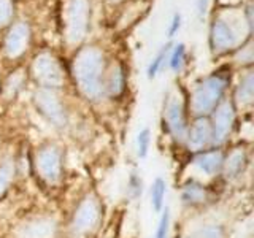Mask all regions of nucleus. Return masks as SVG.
I'll return each instance as SVG.
<instances>
[{"mask_svg": "<svg viewBox=\"0 0 254 238\" xmlns=\"http://www.w3.org/2000/svg\"><path fill=\"white\" fill-rule=\"evenodd\" d=\"M246 167V154L243 149H235L229 154V157L222 162V170H224L226 178L232 179L237 178Z\"/></svg>", "mask_w": 254, "mask_h": 238, "instance_id": "15", "label": "nucleus"}, {"mask_svg": "<svg viewBox=\"0 0 254 238\" xmlns=\"http://www.w3.org/2000/svg\"><path fill=\"white\" fill-rule=\"evenodd\" d=\"M34 76L35 79L46 87H58L62 83V73L54 58L50 54L38 56L34 62Z\"/></svg>", "mask_w": 254, "mask_h": 238, "instance_id": "6", "label": "nucleus"}, {"mask_svg": "<svg viewBox=\"0 0 254 238\" xmlns=\"http://www.w3.org/2000/svg\"><path fill=\"white\" fill-rule=\"evenodd\" d=\"M115 2H116V0H115Z\"/></svg>", "mask_w": 254, "mask_h": 238, "instance_id": "30", "label": "nucleus"}, {"mask_svg": "<svg viewBox=\"0 0 254 238\" xmlns=\"http://www.w3.org/2000/svg\"><path fill=\"white\" fill-rule=\"evenodd\" d=\"M75 78L81 92L87 99L97 100L103 94L102 73H103V56L95 48H87L76 56L73 63Z\"/></svg>", "mask_w": 254, "mask_h": 238, "instance_id": "1", "label": "nucleus"}, {"mask_svg": "<svg viewBox=\"0 0 254 238\" xmlns=\"http://www.w3.org/2000/svg\"><path fill=\"white\" fill-rule=\"evenodd\" d=\"M190 151H200L211 141V124L206 119H197L186 135Z\"/></svg>", "mask_w": 254, "mask_h": 238, "instance_id": "12", "label": "nucleus"}, {"mask_svg": "<svg viewBox=\"0 0 254 238\" xmlns=\"http://www.w3.org/2000/svg\"><path fill=\"white\" fill-rule=\"evenodd\" d=\"M13 175H14L13 161L6 159V161H3L2 164H0V195H3L6 192L8 186L11 184Z\"/></svg>", "mask_w": 254, "mask_h": 238, "instance_id": "19", "label": "nucleus"}, {"mask_svg": "<svg viewBox=\"0 0 254 238\" xmlns=\"http://www.w3.org/2000/svg\"><path fill=\"white\" fill-rule=\"evenodd\" d=\"M185 54H186V48H185V45H183V43H180V45H177V46L173 48V51L170 54V60H169L172 70L178 71L181 68L183 60H185Z\"/></svg>", "mask_w": 254, "mask_h": 238, "instance_id": "20", "label": "nucleus"}, {"mask_svg": "<svg viewBox=\"0 0 254 238\" xmlns=\"http://www.w3.org/2000/svg\"><path fill=\"white\" fill-rule=\"evenodd\" d=\"M205 8H206V0H198V16H202L205 14Z\"/></svg>", "mask_w": 254, "mask_h": 238, "instance_id": "29", "label": "nucleus"}, {"mask_svg": "<svg viewBox=\"0 0 254 238\" xmlns=\"http://www.w3.org/2000/svg\"><path fill=\"white\" fill-rule=\"evenodd\" d=\"M29 40V29L26 24H16V26L10 30V34L6 35L5 40V51L10 58H16L19 56L24 50H26Z\"/></svg>", "mask_w": 254, "mask_h": 238, "instance_id": "13", "label": "nucleus"}, {"mask_svg": "<svg viewBox=\"0 0 254 238\" xmlns=\"http://www.w3.org/2000/svg\"><path fill=\"white\" fill-rule=\"evenodd\" d=\"M224 87L226 81L219 76L208 78L202 84H198L192 94V102H190V108H192L194 113L198 116L211 113L219 99L222 97Z\"/></svg>", "mask_w": 254, "mask_h": 238, "instance_id": "2", "label": "nucleus"}, {"mask_svg": "<svg viewBox=\"0 0 254 238\" xmlns=\"http://www.w3.org/2000/svg\"><path fill=\"white\" fill-rule=\"evenodd\" d=\"M100 218V206L94 197H86L76 208L73 216V230L76 234H86L97 226Z\"/></svg>", "mask_w": 254, "mask_h": 238, "instance_id": "5", "label": "nucleus"}, {"mask_svg": "<svg viewBox=\"0 0 254 238\" xmlns=\"http://www.w3.org/2000/svg\"><path fill=\"white\" fill-rule=\"evenodd\" d=\"M253 92H254V86H253V75H246L240 86H238V91H237V100L238 103L242 105H250L253 102Z\"/></svg>", "mask_w": 254, "mask_h": 238, "instance_id": "18", "label": "nucleus"}, {"mask_svg": "<svg viewBox=\"0 0 254 238\" xmlns=\"http://www.w3.org/2000/svg\"><path fill=\"white\" fill-rule=\"evenodd\" d=\"M165 194H167V184L162 178H157L153 182V187H151V205L156 213L162 211L164 208V200H165Z\"/></svg>", "mask_w": 254, "mask_h": 238, "instance_id": "17", "label": "nucleus"}, {"mask_svg": "<svg viewBox=\"0 0 254 238\" xmlns=\"http://www.w3.org/2000/svg\"><path fill=\"white\" fill-rule=\"evenodd\" d=\"M124 89V75L121 68H116L113 70V73H111V78H110V92L113 95H118L121 94Z\"/></svg>", "mask_w": 254, "mask_h": 238, "instance_id": "21", "label": "nucleus"}, {"mask_svg": "<svg viewBox=\"0 0 254 238\" xmlns=\"http://www.w3.org/2000/svg\"><path fill=\"white\" fill-rule=\"evenodd\" d=\"M169 224H170V213H169V210L165 208L161 219H159L154 238H167V237H169Z\"/></svg>", "mask_w": 254, "mask_h": 238, "instance_id": "23", "label": "nucleus"}, {"mask_svg": "<svg viewBox=\"0 0 254 238\" xmlns=\"http://www.w3.org/2000/svg\"><path fill=\"white\" fill-rule=\"evenodd\" d=\"M58 224L51 218H35L24 222L16 230L18 238H54Z\"/></svg>", "mask_w": 254, "mask_h": 238, "instance_id": "10", "label": "nucleus"}, {"mask_svg": "<svg viewBox=\"0 0 254 238\" xmlns=\"http://www.w3.org/2000/svg\"><path fill=\"white\" fill-rule=\"evenodd\" d=\"M167 53H169V48H164V50L157 54V58H156L153 62H151V65H149V68H148V76H149V78H154V76L157 75V71L161 70Z\"/></svg>", "mask_w": 254, "mask_h": 238, "instance_id": "25", "label": "nucleus"}, {"mask_svg": "<svg viewBox=\"0 0 254 238\" xmlns=\"http://www.w3.org/2000/svg\"><path fill=\"white\" fill-rule=\"evenodd\" d=\"M180 27H181V16L177 13V14H173V19H172V22H170V27H169V37L172 38V37H175V34L180 30Z\"/></svg>", "mask_w": 254, "mask_h": 238, "instance_id": "28", "label": "nucleus"}, {"mask_svg": "<svg viewBox=\"0 0 254 238\" xmlns=\"http://www.w3.org/2000/svg\"><path fill=\"white\" fill-rule=\"evenodd\" d=\"M181 200L186 205H198L203 203L206 200V190L203 186H200L198 182H188L183 187L181 192Z\"/></svg>", "mask_w": 254, "mask_h": 238, "instance_id": "16", "label": "nucleus"}, {"mask_svg": "<svg viewBox=\"0 0 254 238\" xmlns=\"http://www.w3.org/2000/svg\"><path fill=\"white\" fill-rule=\"evenodd\" d=\"M165 119L169 130L177 141L186 140V119L180 99H172L165 107Z\"/></svg>", "mask_w": 254, "mask_h": 238, "instance_id": "11", "label": "nucleus"}, {"mask_svg": "<svg viewBox=\"0 0 254 238\" xmlns=\"http://www.w3.org/2000/svg\"><path fill=\"white\" fill-rule=\"evenodd\" d=\"M129 190H130V195L133 198L140 197L141 194V179L137 177V175H132L130 177V181H129Z\"/></svg>", "mask_w": 254, "mask_h": 238, "instance_id": "27", "label": "nucleus"}, {"mask_svg": "<svg viewBox=\"0 0 254 238\" xmlns=\"http://www.w3.org/2000/svg\"><path fill=\"white\" fill-rule=\"evenodd\" d=\"M35 105L40 110L48 121L53 122L54 125H64L65 124V113H64V108L61 105L59 99L51 91L42 89L35 94Z\"/></svg>", "mask_w": 254, "mask_h": 238, "instance_id": "9", "label": "nucleus"}, {"mask_svg": "<svg viewBox=\"0 0 254 238\" xmlns=\"http://www.w3.org/2000/svg\"><path fill=\"white\" fill-rule=\"evenodd\" d=\"M87 29V2L70 0L67 6V40L71 43L79 42Z\"/></svg>", "mask_w": 254, "mask_h": 238, "instance_id": "3", "label": "nucleus"}, {"mask_svg": "<svg viewBox=\"0 0 254 238\" xmlns=\"http://www.w3.org/2000/svg\"><path fill=\"white\" fill-rule=\"evenodd\" d=\"M149 130L148 129H143L140 133H138V138H137V153H138V157H146L148 154V149H149V141H151V137H149Z\"/></svg>", "mask_w": 254, "mask_h": 238, "instance_id": "22", "label": "nucleus"}, {"mask_svg": "<svg viewBox=\"0 0 254 238\" xmlns=\"http://www.w3.org/2000/svg\"><path fill=\"white\" fill-rule=\"evenodd\" d=\"M240 40V27H237V22L221 18L214 22L211 43L216 51H226L232 48Z\"/></svg>", "mask_w": 254, "mask_h": 238, "instance_id": "7", "label": "nucleus"}, {"mask_svg": "<svg viewBox=\"0 0 254 238\" xmlns=\"http://www.w3.org/2000/svg\"><path fill=\"white\" fill-rule=\"evenodd\" d=\"M37 169L48 182H58L62 172V156L59 148L45 146L37 153Z\"/></svg>", "mask_w": 254, "mask_h": 238, "instance_id": "4", "label": "nucleus"}, {"mask_svg": "<svg viewBox=\"0 0 254 238\" xmlns=\"http://www.w3.org/2000/svg\"><path fill=\"white\" fill-rule=\"evenodd\" d=\"M13 14V5L10 0H0V26L10 21Z\"/></svg>", "mask_w": 254, "mask_h": 238, "instance_id": "26", "label": "nucleus"}, {"mask_svg": "<svg viewBox=\"0 0 254 238\" xmlns=\"http://www.w3.org/2000/svg\"><path fill=\"white\" fill-rule=\"evenodd\" d=\"M234 108L229 102L221 103V105L214 110L213 115V124H211V141L214 145H221L224 143L227 135L230 133V129L234 125Z\"/></svg>", "mask_w": 254, "mask_h": 238, "instance_id": "8", "label": "nucleus"}, {"mask_svg": "<svg viewBox=\"0 0 254 238\" xmlns=\"http://www.w3.org/2000/svg\"><path fill=\"white\" fill-rule=\"evenodd\" d=\"M222 162H224V157L221 151H208V153L195 156L194 159V165L208 177H213L222 169Z\"/></svg>", "mask_w": 254, "mask_h": 238, "instance_id": "14", "label": "nucleus"}, {"mask_svg": "<svg viewBox=\"0 0 254 238\" xmlns=\"http://www.w3.org/2000/svg\"><path fill=\"white\" fill-rule=\"evenodd\" d=\"M192 238H222V230L218 226H206L197 230Z\"/></svg>", "mask_w": 254, "mask_h": 238, "instance_id": "24", "label": "nucleus"}]
</instances>
